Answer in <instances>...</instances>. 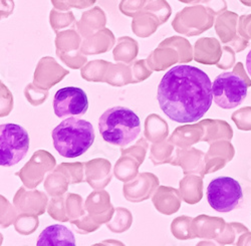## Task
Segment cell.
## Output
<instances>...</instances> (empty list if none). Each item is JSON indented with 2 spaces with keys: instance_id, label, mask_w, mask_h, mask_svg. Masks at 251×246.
<instances>
[{
  "instance_id": "obj_8",
  "label": "cell",
  "mask_w": 251,
  "mask_h": 246,
  "mask_svg": "<svg viewBox=\"0 0 251 246\" xmlns=\"http://www.w3.org/2000/svg\"><path fill=\"white\" fill-rule=\"evenodd\" d=\"M36 246H76L74 233L64 225L47 227L38 236Z\"/></svg>"
},
{
  "instance_id": "obj_4",
  "label": "cell",
  "mask_w": 251,
  "mask_h": 246,
  "mask_svg": "<svg viewBox=\"0 0 251 246\" xmlns=\"http://www.w3.org/2000/svg\"><path fill=\"white\" fill-rule=\"evenodd\" d=\"M29 149L27 131L16 124L0 126V165L12 167L22 161Z\"/></svg>"
},
{
  "instance_id": "obj_6",
  "label": "cell",
  "mask_w": 251,
  "mask_h": 246,
  "mask_svg": "<svg viewBox=\"0 0 251 246\" xmlns=\"http://www.w3.org/2000/svg\"><path fill=\"white\" fill-rule=\"evenodd\" d=\"M248 87L245 80L235 73H222L212 84L213 100L224 110L240 106L247 97Z\"/></svg>"
},
{
  "instance_id": "obj_2",
  "label": "cell",
  "mask_w": 251,
  "mask_h": 246,
  "mask_svg": "<svg viewBox=\"0 0 251 246\" xmlns=\"http://www.w3.org/2000/svg\"><path fill=\"white\" fill-rule=\"evenodd\" d=\"M51 137L55 150L65 158H76L85 154L96 138L90 122L74 117L62 121L52 130Z\"/></svg>"
},
{
  "instance_id": "obj_3",
  "label": "cell",
  "mask_w": 251,
  "mask_h": 246,
  "mask_svg": "<svg viewBox=\"0 0 251 246\" xmlns=\"http://www.w3.org/2000/svg\"><path fill=\"white\" fill-rule=\"evenodd\" d=\"M99 130L107 143L125 147L138 138L141 132V121L132 110L114 107L100 117Z\"/></svg>"
},
{
  "instance_id": "obj_1",
  "label": "cell",
  "mask_w": 251,
  "mask_h": 246,
  "mask_svg": "<svg viewBox=\"0 0 251 246\" xmlns=\"http://www.w3.org/2000/svg\"><path fill=\"white\" fill-rule=\"evenodd\" d=\"M161 110L177 123H194L210 109L213 101L212 83L202 70L176 66L167 72L158 86Z\"/></svg>"
},
{
  "instance_id": "obj_5",
  "label": "cell",
  "mask_w": 251,
  "mask_h": 246,
  "mask_svg": "<svg viewBox=\"0 0 251 246\" xmlns=\"http://www.w3.org/2000/svg\"><path fill=\"white\" fill-rule=\"evenodd\" d=\"M206 195L209 205L221 213L233 211L243 200L240 183L227 176L217 177L209 183Z\"/></svg>"
},
{
  "instance_id": "obj_7",
  "label": "cell",
  "mask_w": 251,
  "mask_h": 246,
  "mask_svg": "<svg viewBox=\"0 0 251 246\" xmlns=\"http://www.w3.org/2000/svg\"><path fill=\"white\" fill-rule=\"evenodd\" d=\"M88 109V96L85 91L79 88H62L54 95L53 111L58 118L85 115Z\"/></svg>"
},
{
  "instance_id": "obj_9",
  "label": "cell",
  "mask_w": 251,
  "mask_h": 246,
  "mask_svg": "<svg viewBox=\"0 0 251 246\" xmlns=\"http://www.w3.org/2000/svg\"><path fill=\"white\" fill-rule=\"evenodd\" d=\"M246 70H247L248 74L251 77V49H250V51L248 52V54L246 56Z\"/></svg>"
}]
</instances>
